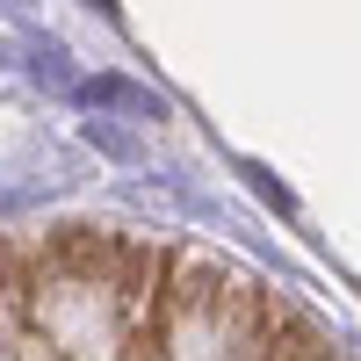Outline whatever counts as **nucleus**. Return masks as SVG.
Here are the masks:
<instances>
[{
	"label": "nucleus",
	"instance_id": "1",
	"mask_svg": "<svg viewBox=\"0 0 361 361\" xmlns=\"http://www.w3.org/2000/svg\"><path fill=\"white\" fill-rule=\"evenodd\" d=\"M296 361H318V354H296Z\"/></svg>",
	"mask_w": 361,
	"mask_h": 361
}]
</instances>
